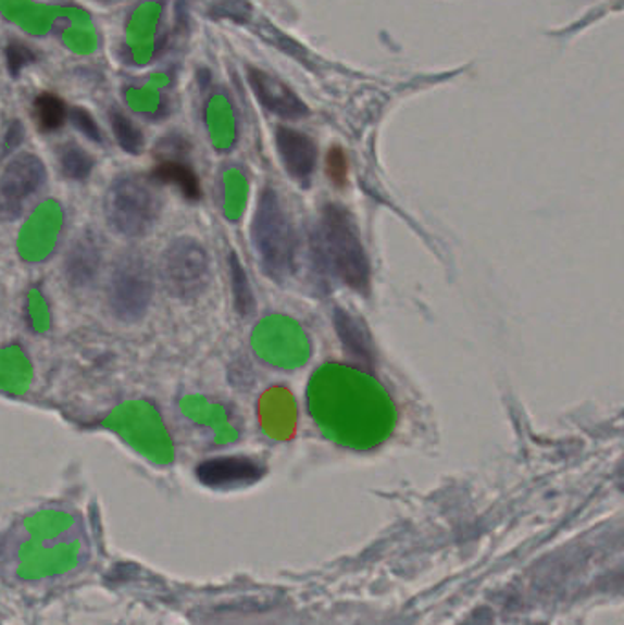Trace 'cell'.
Returning <instances> with one entry per match:
<instances>
[{"mask_svg": "<svg viewBox=\"0 0 624 625\" xmlns=\"http://www.w3.org/2000/svg\"><path fill=\"white\" fill-rule=\"evenodd\" d=\"M315 243L319 260L329 275L355 293H369L371 262L364 251L358 224L345 207L336 203L324 207Z\"/></svg>", "mask_w": 624, "mask_h": 625, "instance_id": "obj_1", "label": "cell"}, {"mask_svg": "<svg viewBox=\"0 0 624 625\" xmlns=\"http://www.w3.org/2000/svg\"><path fill=\"white\" fill-rule=\"evenodd\" d=\"M251 238L262 270L283 282L296 267L297 236L277 190L264 189L257 201Z\"/></svg>", "mask_w": 624, "mask_h": 625, "instance_id": "obj_2", "label": "cell"}, {"mask_svg": "<svg viewBox=\"0 0 624 625\" xmlns=\"http://www.w3.org/2000/svg\"><path fill=\"white\" fill-rule=\"evenodd\" d=\"M160 198L147 179L122 176L104 196V216L110 227L123 236H143L160 216Z\"/></svg>", "mask_w": 624, "mask_h": 625, "instance_id": "obj_3", "label": "cell"}, {"mask_svg": "<svg viewBox=\"0 0 624 625\" xmlns=\"http://www.w3.org/2000/svg\"><path fill=\"white\" fill-rule=\"evenodd\" d=\"M154 293L151 264L143 254L125 253L117 259L107 286L109 308L123 322L143 318Z\"/></svg>", "mask_w": 624, "mask_h": 625, "instance_id": "obj_4", "label": "cell"}, {"mask_svg": "<svg viewBox=\"0 0 624 625\" xmlns=\"http://www.w3.org/2000/svg\"><path fill=\"white\" fill-rule=\"evenodd\" d=\"M160 275L176 299H197L208 287V251L195 238H176L163 251Z\"/></svg>", "mask_w": 624, "mask_h": 625, "instance_id": "obj_5", "label": "cell"}, {"mask_svg": "<svg viewBox=\"0 0 624 625\" xmlns=\"http://www.w3.org/2000/svg\"><path fill=\"white\" fill-rule=\"evenodd\" d=\"M47 184V168L35 154H18L0 176V220L21 216L24 203Z\"/></svg>", "mask_w": 624, "mask_h": 625, "instance_id": "obj_6", "label": "cell"}, {"mask_svg": "<svg viewBox=\"0 0 624 625\" xmlns=\"http://www.w3.org/2000/svg\"><path fill=\"white\" fill-rule=\"evenodd\" d=\"M248 80L254 98L272 114L283 120H301L310 114L307 103L283 79H278L277 75L267 74L264 70L249 68Z\"/></svg>", "mask_w": 624, "mask_h": 625, "instance_id": "obj_7", "label": "cell"}, {"mask_svg": "<svg viewBox=\"0 0 624 625\" xmlns=\"http://www.w3.org/2000/svg\"><path fill=\"white\" fill-rule=\"evenodd\" d=\"M275 141L286 173L296 179L297 184L308 185L317 166V145L313 143V139L308 138L307 134L288 127L277 128Z\"/></svg>", "mask_w": 624, "mask_h": 625, "instance_id": "obj_8", "label": "cell"}, {"mask_svg": "<svg viewBox=\"0 0 624 625\" xmlns=\"http://www.w3.org/2000/svg\"><path fill=\"white\" fill-rule=\"evenodd\" d=\"M264 476V466L249 458H213L203 461L197 468V477L208 487H235L259 482Z\"/></svg>", "mask_w": 624, "mask_h": 625, "instance_id": "obj_9", "label": "cell"}, {"mask_svg": "<svg viewBox=\"0 0 624 625\" xmlns=\"http://www.w3.org/2000/svg\"><path fill=\"white\" fill-rule=\"evenodd\" d=\"M101 267V249L92 235L77 238L66 253L64 273L70 284L76 287L88 286L98 276Z\"/></svg>", "mask_w": 624, "mask_h": 625, "instance_id": "obj_10", "label": "cell"}, {"mask_svg": "<svg viewBox=\"0 0 624 625\" xmlns=\"http://www.w3.org/2000/svg\"><path fill=\"white\" fill-rule=\"evenodd\" d=\"M334 324H336L337 335L350 361L355 362L359 367L371 370L374 366V350H372L371 335L366 333L363 324L348 311L342 310H336Z\"/></svg>", "mask_w": 624, "mask_h": 625, "instance_id": "obj_11", "label": "cell"}, {"mask_svg": "<svg viewBox=\"0 0 624 625\" xmlns=\"http://www.w3.org/2000/svg\"><path fill=\"white\" fill-rule=\"evenodd\" d=\"M154 178L162 184L174 185L176 189L186 196L187 200H198L202 196L200 182L191 166L184 161L165 160L154 168Z\"/></svg>", "mask_w": 624, "mask_h": 625, "instance_id": "obj_12", "label": "cell"}, {"mask_svg": "<svg viewBox=\"0 0 624 625\" xmlns=\"http://www.w3.org/2000/svg\"><path fill=\"white\" fill-rule=\"evenodd\" d=\"M34 115L42 133H55L63 127L68 110L63 99L53 93H41L34 101Z\"/></svg>", "mask_w": 624, "mask_h": 625, "instance_id": "obj_13", "label": "cell"}, {"mask_svg": "<svg viewBox=\"0 0 624 625\" xmlns=\"http://www.w3.org/2000/svg\"><path fill=\"white\" fill-rule=\"evenodd\" d=\"M110 127L112 133L116 136L117 143L128 154H139L143 149V134L139 130L133 121L128 120L127 115L120 112V110H112L110 112Z\"/></svg>", "mask_w": 624, "mask_h": 625, "instance_id": "obj_14", "label": "cell"}, {"mask_svg": "<svg viewBox=\"0 0 624 625\" xmlns=\"http://www.w3.org/2000/svg\"><path fill=\"white\" fill-rule=\"evenodd\" d=\"M61 168H63L66 178L83 182L92 173V155L88 154L87 150H83L82 147L68 143L61 150Z\"/></svg>", "mask_w": 624, "mask_h": 625, "instance_id": "obj_15", "label": "cell"}, {"mask_svg": "<svg viewBox=\"0 0 624 625\" xmlns=\"http://www.w3.org/2000/svg\"><path fill=\"white\" fill-rule=\"evenodd\" d=\"M232 280L235 304H237L238 311L242 315H248L253 297H251V289H249L248 276L244 273L242 265H240L235 254L232 257Z\"/></svg>", "mask_w": 624, "mask_h": 625, "instance_id": "obj_16", "label": "cell"}, {"mask_svg": "<svg viewBox=\"0 0 624 625\" xmlns=\"http://www.w3.org/2000/svg\"><path fill=\"white\" fill-rule=\"evenodd\" d=\"M326 174H328L332 184H347L348 160L341 147H334V149L328 150V155H326Z\"/></svg>", "mask_w": 624, "mask_h": 625, "instance_id": "obj_17", "label": "cell"}, {"mask_svg": "<svg viewBox=\"0 0 624 625\" xmlns=\"http://www.w3.org/2000/svg\"><path fill=\"white\" fill-rule=\"evenodd\" d=\"M249 12L251 8H249L248 0H219L211 10V15L244 23L248 21Z\"/></svg>", "mask_w": 624, "mask_h": 625, "instance_id": "obj_18", "label": "cell"}, {"mask_svg": "<svg viewBox=\"0 0 624 625\" xmlns=\"http://www.w3.org/2000/svg\"><path fill=\"white\" fill-rule=\"evenodd\" d=\"M34 52H32L26 45H23V42H12V45H8L7 64L13 77H17V75L21 74V70H23L24 66H28L29 63H34Z\"/></svg>", "mask_w": 624, "mask_h": 625, "instance_id": "obj_19", "label": "cell"}, {"mask_svg": "<svg viewBox=\"0 0 624 625\" xmlns=\"http://www.w3.org/2000/svg\"><path fill=\"white\" fill-rule=\"evenodd\" d=\"M70 120L74 123V127L79 130V133L85 134L88 139L92 141H101V130H99V125L93 120V115L88 112L87 109H82V107H76L70 112Z\"/></svg>", "mask_w": 624, "mask_h": 625, "instance_id": "obj_20", "label": "cell"}, {"mask_svg": "<svg viewBox=\"0 0 624 625\" xmlns=\"http://www.w3.org/2000/svg\"><path fill=\"white\" fill-rule=\"evenodd\" d=\"M23 136H24L23 125H21L18 121H15V123H13L12 127H10V130H8L7 134L8 147H17V145L21 143V141H23Z\"/></svg>", "mask_w": 624, "mask_h": 625, "instance_id": "obj_21", "label": "cell"}]
</instances>
